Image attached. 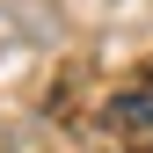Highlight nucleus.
<instances>
[{"label": "nucleus", "instance_id": "1", "mask_svg": "<svg viewBox=\"0 0 153 153\" xmlns=\"http://www.w3.org/2000/svg\"><path fill=\"white\" fill-rule=\"evenodd\" d=\"M117 124L124 131H153V95H124V102H117Z\"/></svg>", "mask_w": 153, "mask_h": 153}]
</instances>
